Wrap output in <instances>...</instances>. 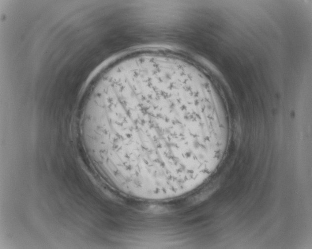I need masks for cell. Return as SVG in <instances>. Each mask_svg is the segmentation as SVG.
Masks as SVG:
<instances>
[{
  "label": "cell",
  "mask_w": 312,
  "mask_h": 249,
  "mask_svg": "<svg viewBox=\"0 0 312 249\" xmlns=\"http://www.w3.org/2000/svg\"><path fill=\"white\" fill-rule=\"evenodd\" d=\"M95 165L121 193L146 200L190 192L210 175L228 121L202 86L168 68L120 73L81 122Z\"/></svg>",
  "instance_id": "cell-1"
}]
</instances>
